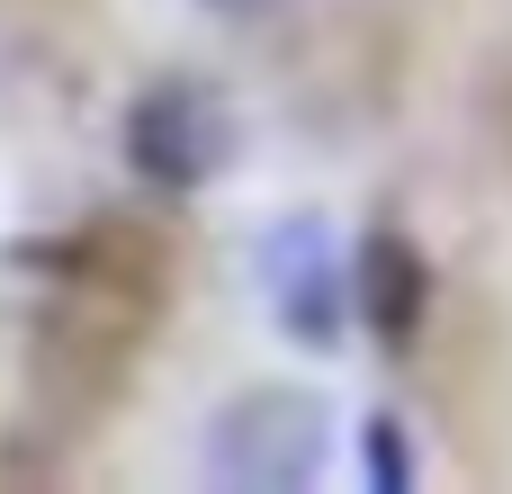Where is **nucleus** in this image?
Here are the masks:
<instances>
[{"label": "nucleus", "instance_id": "2", "mask_svg": "<svg viewBox=\"0 0 512 494\" xmlns=\"http://www.w3.org/2000/svg\"><path fill=\"white\" fill-rule=\"evenodd\" d=\"M243 126H234V99L216 81H153L135 108H126V162L144 189H207L225 162H234Z\"/></svg>", "mask_w": 512, "mask_h": 494}, {"label": "nucleus", "instance_id": "4", "mask_svg": "<svg viewBox=\"0 0 512 494\" xmlns=\"http://www.w3.org/2000/svg\"><path fill=\"white\" fill-rule=\"evenodd\" d=\"M351 306L369 324L378 351H414L423 315H432V270L405 234H360L351 243Z\"/></svg>", "mask_w": 512, "mask_h": 494}, {"label": "nucleus", "instance_id": "5", "mask_svg": "<svg viewBox=\"0 0 512 494\" xmlns=\"http://www.w3.org/2000/svg\"><path fill=\"white\" fill-rule=\"evenodd\" d=\"M369 477H378V494H405V486H414L405 441H396V414H369Z\"/></svg>", "mask_w": 512, "mask_h": 494}, {"label": "nucleus", "instance_id": "3", "mask_svg": "<svg viewBox=\"0 0 512 494\" xmlns=\"http://www.w3.org/2000/svg\"><path fill=\"white\" fill-rule=\"evenodd\" d=\"M261 297H270V324H279L288 342L333 351V342H342V315H360V306H351V261H342L333 225H315V216L270 225V234H261Z\"/></svg>", "mask_w": 512, "mask_h": 494}, {"label": "nucleus", "instance_id": "1", "mask_svg": "<svg viewBox=\"0 0 512 494\" xmlns=\"http://www.w3.org/2000/svg\"><path fill=\"white\" fill-rule=\"evenodd\" d=\"M333 459V405L315 387H243L207 432V477L225 494H306Z\"/></svg>", "mask_w": 512, "mask_h": 494}, {"label": "nucleus", "instance_id": "6", "mask_svg": "<svg viewBox=\"0 0 512 494\" xmlns=\"http://www.w3.org/2000/svg\"><path fill=\"white\" fill-rule=\"evenodd\" d=\"M207 9H225V18H270V9H288V0H207Z\"/></svg>", "mask_w": 512, "mask_h": 494}]
</instances>
